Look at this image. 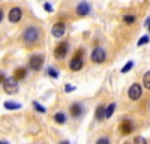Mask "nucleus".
<instances>
[{"label":"nucleus","instance_id":"nucleus-16","mask_svg":"<svg viewBox=\"0 0 150 144\" xmlns=\"http://www.w3.org/2000/svg\"><path fill=\"white\" fill-rule=\"evenodd\" d=\"M114 110H116V104L112 102V104H110V105L105 108V117H107V119L111 117L112 114H114Z\"/></svg>","mask_w":150,"mask_h":144},{"label":"nucleus","instance_id":"nucleus-12","mask_svg":"<svg viewBox=\"0 0 150 144\" xmlns=\"http://www.w3.org/2000/svg\"><path fill=\"white\" fill-rule=\"evenodd\" d=\"M83 66H84L83 59H75V57H72V60L69 62V69L74 71V72H77V71L83 69Z\"/></svg>","mask_w":150,"mask_h":144},{"label":"nucleus","instance_id":"nucleus-3","mask_svg":"<svg viewBox=\"0 0 150 144\" xmlns=\"http://www.w3.org/2000/svg\"><path fill=\"white\" fill-rule=\"evenodd\" d=\"M68 50H69V44H68L66 41L60 42V44L54 48V57H56L57 60H63V59L66 57V54H68Z\"/></svg>","mask_w":150,"mask_h":144},{"label":"nucleus","instance_id":"nucleus-27","mask_svg":"<svg viewBox=\"0 0 150 144\" xmlns=\"http://www.w3.org/2000/svg\"><path fill=\"white\" fill-rule=\"evenodd\" d=\"M75 90V87L72 86V84H66V86H65V92L66 93H71V92H74Z\"/></svg>","mask_w":150,"mask_h":144},{"label":"nucleus","instance_id":"nucleus-17","mask_svg":"<svg viewBox=\"0 0 150 144\" xmlns=\"http://www.w3.org/2000/svg\"><path fill=\"white\" fill-rule=\"evenodd\" d=\"M5 108H6V110H18V108H21V104H17V102H5Z\"/></svg>","mask_w":150,"mask_h":144},{"label":"nucleus","instance_id":"nucleus-11","mask_svg":"<svg viewBox=\"0 0 150 144\" xmlns=\"http://www.w3.org/2000/svg\"><path fill=\"white\" fill-rule=\"evenodd\" d=\"M69 111H71L72 117H80L83 114V111H84V108H83V105L80 102H74L71 105V108H69Z\"/></svg>","mask_w":150,"mask_h":144},{"label":"nucleus","instance_id":"nucleus-2","mask_svg":"<svg viewBox=\"0 0 150 144\" xmlns=\"http://www.w3.org/2000/svg\"><path fill=\"white\" fill-rule=\"evenodd\" d=\"M2 86H3V90L8 95H15L18 92V83L14 78H5V81L2 83Z\"/></svg>","mask_w":150,"mask_h":144},{"label":"nucleus","instance_id":"nucleus-33","mask_svg":"<svg viewBox=\"0 0 150 144\" xmlns=\"http://www.w3.org/2000/svg\"><path fill=\"white\" fill-rule=\"evenodd\" d=\"M0 144H9L8 141H0Z\"/></svg>","mask_w":150,"mask_h":144},{"label":"nucleus","instance_id":"nucleus-10","mask_svg":"<svg viewBox=\"0 0 150 144\" xmlns=\"http://www.w3.org/2000/svg\"><path fill=\"white\" fill-rule=\"evenodd\" d=\"M132 131H134V125H132L131 120H123V122L120 123V132H122V135H129Z\"/></svg>","mask_w":150,"mask_h":144},{"label":"nucleus","instance_id":"nucleus-32","mask_svg":"<svg viewBox=\"0 0 150 144\" xmlns=\"http://www.w3.org/2000/svg\"><path fill=\"white\" fill-rule=\"evenodd\" d=\"M59 144H69V141H60Z\"/></svg>","mask_w":150,"mask_h":144},{"label":"nucleus","instance_id":"nucleus-31","mask_svg":"<svg viewBox=\"0 0 150 144\" xmlns=\"http://www.w3.org/2000/svg\"><path fill=\"white\" fill-rule=\"evenodd\" d=\"M149 24H150V18L147 17V20H146V27H147V29H149Z\"/></svg>","mask_w":150,"mask_h":144},{"label":"nucleus","instance_id":"nucleus-14","mask_svg":"<svg viewBox=\"0 0 150 144\" xmlns=\"http://www.w3.org/2000/svg\"><path fill=\"white\" fill-rule=\"evenodd\" d=\"M96 119L98 120H104L105 119V107H102V105H99L98 108H96Z\"/></svg>","mask_w":150,"mask_h":144},{"label":"nucleus","instance_id":"nucleus-28","mask_svg":"<svg viewBox=\"0 0 150 144\" xmlns=\"http://www.w3.org/2000/svg\"><path fill=\"white\" fill-rule=\"evenodd\" d=\"M44 9H45L47 12H53V6L50 5V3H44Z\"/></svg>","mask_w":150,"mask_h":144},{"label":"nucleus","instance_id":"nucleus-8","mask_svg":"<svg viewBox=\"0 0 150 144\" xmlns=\"http://www.w3.org/2000/svg\"><path fill=\"white\" fill-rule=\"evenodd\" d=\"M21 17H23L21 8L15 6V8H12V9L9 11V21H11V23H18V21L21 20Z\"/></svg>","mask_w":150,"mask_h":144},{"label":"nucleus","instance_id":"nucleus-18","mask_svg":"<svg viewBox=\"0 0 150 144\" xmlns=\"http://www.w3.org/2000/svg\"><path fill=\"white\" fill-rule=\"evenodd\" d=\"M135 15L134 14H126V15H123V21L126 23V24H132V23H135Z\"/></svg>","mask_w":150,"mask_h":144},{"label":"nucleus","instance_id":"nucleus-13","mask_svg":"<svg viewBox=\"0 0 150 144\" xmlns=\"http://www.w3.org/2000/svg\"><path fill=\"white\" fill-rule=\"evenodd\" d=\"M26 75H27V69L26 68H18V69H15L14 71V78L15 81H20V80H24L26 78Z\"/></svg>","mask_w":150,"mask_h":144},{"label":"nucleus","instance_id":"nucleus-7","mask_svg":"<svg viewBox=\"0 0 150 144\" xmlns=\"http://www.w3.org/2000/svg\"><path fill=\"white\" fill-rule=\"evenodd\" d=\"M141 93H143V89H141V86L140 84H132V86L129 87V90H128V96H129V99H132V101H137V99H140L141 98Z\"/></svg>","mask_w":150,"mask_h":144},{"label":"nucleus","instance_id":"nucleus-25","mask_svg":"<svg viewBox=\"0 0 150 144\" xmlns=\"http://www.w3.org/2000/svg\"><path fill=\"white\" fill-rule=\"evenodd\" d=\"M95 144H110V140H108L107 137H102V138L96 140V143H95Z\"/></svg>","mask_w":150,"mask_h":144},{"label":"nucleus","instance_id":"nucleus-29","mask_svg":"<svg viewBox=\"0 0 150 144\" xmlns=\"http://www.w3.org/2000/svg\"><path fill=\"white\" fill-rule=\"evenodd\" d=\"M5 81V74H2V72H0V84H2Z\"/></svg>","mask_w":150,"mask_h":144},{"label":"nucleus","instance_id":"nucleus-15","mask_svg":"<svg viewBox=\"0 0 150 144\" xmlns=\"http://www.w3.org/2000/svg\"><path fill=\"white\" fill-rule=\"evenodd\" d=\"M54 120H56V123L63 125V123H66V116L63 113H57V114H54Z\"/></svg>","mask_w":150,"mask_h":144},{"label":"nucleus","instance_id":"nucleus-9","mask_svg":"<svg viewBox=\"0 0 150 144\" xmlns=\"http://www.w3.org/2000/svg\"><path fill=\"white\" fill-rule=\"evenodd\" d=\"M77 14L80 17H86V15H89L90 14V3H87V2H80L77 5Z\"/></svg>","mask_w":150,"mask_h":144},{"label":"nucleus","instance_id":"nucleus-4","mask_svg":"<svg viewBox=\"0 0 150 144\" xmlns=\"http://www.w3.org/2000/svg\"><path fill=\"white\" fill-rule=\"evenodd\" d=\"M92 62L93 63H104L105 62V59H107V53L104 48H95V50L92 51Z\"/></svg>","mask_w":150,"mask_h":144},{"label":"nucleus","instance_id":"nucleus-5","mask_svg":"<svg viewBox=\"0 0 150 144\" xmlns=\"http://www.w3.org/2000/svg\"><path fill=\"white\" fill-rule=\"evenodd\" d=\"M29 66L33 71H41V68L44 66V56L39 54H35L29 59Z\"/></svg>","mask_w":150,"mask_h":144},{"label":"nucleus","instance_id":"nucleus-24","mask_svg":"<svg viewBox=\"0 0 150 144\" xmlns=\"http://www.w3.org/2000/svg\"><path fill=\"white\" fill-rule=\"evenodd\" d=\"M134 144H147V141H146V138H143V137H135Z\"/></svg>","mask_w":150,"mask_h":144},{"label":"nucleus","instance_id":"nucleus-22","mask_svg":"<svg viewBox=\"0 0 150 144\" xmlns=\"http://www.w3.org/2000/svg\"><path fill=\"white\" fill-rule=\"evenodd\" d=\"M132 66H134V62H128L126 65L122 68V74H126V72H129V71L132 69Z\"/></svg>","mask_w":150,"mask_h":144},{"label":"nucleus","instance_id":"nucleus-19","mask_svg":"<svg viewBox=\"0 0 150 144\" xmlns=\"http://www.w3.org/2000/svg\"><path fill=\"white\" fill-rule=\"evenodd\" d=\"M143 84H144V87H146V89H150V72H149V71H147L146 74H144Z\"/></svg>","mask_w":150,"mask_h":144},{"label":"nucleus","instance_id":"nucleus-23","mask_svg":"<svg viewBox=\"0 0 150 144\" xmlns=\"http://www.w3.org/2000/svg\"><path fill=\"white\" fill-rule=\"evenodd\" d=\"M147 42H149V35H144L143 38L138 41V44H137V45H138V47H141V45H144V44H147Z\"/></svg>","mask_w":150,"mask_h":144},{"label":"nucleus","instance_id":"nucleus-30","mask_svg":"<svg viewBox=\"0 0 150 144\" xmlns=\"http://www.w3.org/2000/svg\"><path fill=\"white\" fill-rule=\"evenodd\" d=\"M3 15H5V14H3V11H2V9H0V23H2V21H3Z\"/></svg>","mask_w":150,"mask_h":144},{"label":"nucleus","instance_id":"nucleus-6","mask_svg":"<svg viewBox=\"0 0 150 144\" xmlns=\"http://www.w3.org/2000/svg\"><path fill=\"white\" fill-rule=\"evenodd\" d=\"M51 33H53L54 38H57V39H59V38H63L65 33H66V24L62 23V21L56 23L54 26L51 27Z\"/></svg>","mask_w":150,"mask_h":144},{"label":"nucleus","instance_id":"nucleus-20","mask_svg":"<svg viewBox=\"0 0 150 144\" xmlns=\"http://www.w3.org/2000/svg\"><path fill=\"white\" fill-rule=\"evenodd\" d=\"M47 74H48L50 77H51V78H54V80H57V78H59V72H57L54 68H48V69H47Z\"/></svg>","mask_w":150,"mask_h":144},{"label":"nucleus","instance_id":"nucleus-1","mask_svg":"<svg viewBox=\"0 0 150 144\" xmlns=\"http://www.w3.org/2000/svg\"><path fill=\"white\" fill-rule=\"evenodd\" d=\"M39 35H41V30L36 26H29L23 32V41L27 45H33L35 42H38V39H39Z\"/></svg>","mask_w":150,"mask_h":144},{"label":"nucleus","instance_id":"nucleus-21","mask_svg":"<svg viewBox=\"0 0 150 144\" xmlns=\"http://www.w3.org/2000/svg\"><path fill=\"white\" fill-rule=\"evenodd\" d=\"M33 107H35V110H36V111H39V113H42V114H44V113H47L45 107H42L39 102H33Z\"/></svg>","mask_w":150,"mask_h":144},{"label":"nucleus","instance_id":"nucleus-26","mask_svg":"<svg viewBox=\"0 0 150 144\" xmlns=\"http://www.w3.org/2000/svg\"><path fill=\"white\" fill-rule=\"evenodd\" d=\"M83 54H84V50H83V48H78L74 57H75V59H83Z\"/></svg>","mask_w":150,"mask_h":144}]
</instances>
